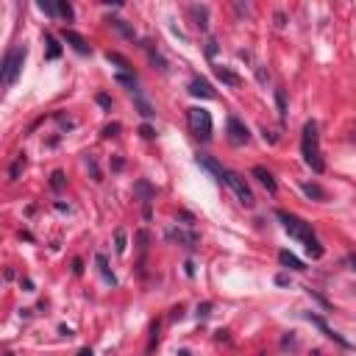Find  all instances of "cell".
<instances>
[{"instance_id": "cell-10", "label": "cell", "mask_w": 356, "mask_h": 356, "mask_svg": "<svg viewBox=\"0 0 356 356\" xmlns=\"http://www.w3.org/2000/svg\"><path fill=\"white\" fill-rule=\"evenodd\" d=\"M253 175L259 178V184H262V187H264L270 195H276V192H278V184H276V178H273V173H270L267 167H262V164H256V167H253Z\"/></svg>"}, {"instance_id": "cell-35", "label": "cell", "mask_w": 356, "mask_h": 356, "mask_svg": "<svg viewBox=\"0 0 356 356\" xmlns=\"http://www.w3.org/2000/svg\"><path fill=\"white\" fill-rule=\"evenodd\" d=\"M136 240H139V248L145 251V248H147V231H139V234H136Z\"/></svg>"}, {"instance_id": "cell-24", "label": "cell", "mask_w": 356, "mask_h": 356, "mask_svg": "<svg viewBox=\"0 0 356 356\" xmlns=\"http://www.w3.org/2000/svg\"><path fill=\"white\" fill-rule=\"evenodd\" d=\"M276 109H278V117L287 120V95H284V89H276Z\"/></svg>"}, {"instance_id": "cell-12", "label": "cell", "mask_w": 356, "mask_h": 356, "mask_svg": "<svg viewBox=\"0 0 356 356\" xmlns=\"http://www.w3.org/2000/svg\"><path fill=\"white\" fill-rule=\"evenodd\" d=\"M215 75L223 81L225 86H231V89H236V86L242 84V78L234 73V70H228V67H215Z\"/></svg>"}, {"instance_id": "cell-13", "label": "cell", "mask_w": 356, "mask_h": 356, "mask_svg": "<svg viewBox=\"0 0 356 356\" xmlns=\"http://www.w3.org/2000/svg\"><path fill=\"white\" fill-rule=\"evenodd\" d=\"M278 262H281L284 267H289V270H306V264L301 262L298 256H295V253H289V251H278Z\"/></svg>"}, {"instance_id": "cell-25", "label": "cell", "mask_w": 356, "mask_h": 356, "mask_svg": "<svg viewBox=\"0 0 356 356\" xmlns=\"http://www.w3.org/2000/svg\"><path fill=\"white\" fill-rule=\"evenodd\" d=\"M147 53H151V62L156 64V67L162 70V73H167L170 67H167V62H164V58H162V53H159V50H153V47H147Z\"/></svg>"}, {"instance_id": "cell-45", "label": "cell", "mask_w": 356, "mask_h": 356, "mask_svg": "<svg viewBox=\"0 0 356 356\" xmlns=\"http://www.w3.org/2000/svg\"><path fill=\"white\" fill-rule=\"evenodd\" d=\"M178 356H189V351H181V353H178Z\"/></svg>"}, {"instance_id": "cell-21", "label": "cell", "mask_w": 356, "mask_h": 356, "mask_svg": "<svg viewBox=\"0 0 356 356\" xmlns=\"http://www.w3.org/2000/svg\"><path fill=\"white\" fill-rule=\"evenodd\" d=\"M189 11H192V17L198 20L195 25H198L200 31H206V20H209V9H206V6H192Z\"/></svg>"}, {"instance_id": "cell-16", "label": "cell", "mask_w": 356, "mask_h": 356, "mask_svg": "<svg viewBox=\"0 0 356 356\" xmlns=\"http://www.w3.org/2000/svg\"><path fill=\"white\" fill-rule=\"evenodd\" d=\"M301 189H304V195L312 198V200H329V192H325L320 184H301Z\"/></svg>"}, {"instance_id": "cell-9", "label": "cell", "mask_w": 356, "mask_h": 356, "mask_svg": "<svg viewBox=\"0 0 356 356\" xmlns=\"http://www.w3.org/2000/svg\"><path fill=\"white\" fill-rule=\"evenodd\" d=\"M62 39H64V42H67L70 47H73L75 53H81V56H86V53H92V47L86 45V39L81 37L78 31H70V28H64V31H62Z\"/></svg>"}, {"instance_id": "cell-39", "label": "cell", "mask_w": 356, "mask_h": 356, "mask_svg": "<svg viewBox=\"0 0 356 356\" xmlns=\"http://www.w3.org/2000/svg\"><path fill=\"white\" fill-rule=\"evenodd\" d=\"M256 75H259V81H262V84H267V73L262 67H256Z\"/></svg>"}, {"instance_id": "cell-17", "label": "cell", "mask_w": 356, "mask_h": 356, "mask_svg": "<svg viewBox=\"0 0 356 356\" xmlns=\"http://www.w3.org/2000/svg\"><path fill=\"white\" fill-rule=\"evenodd\" d=\"M95 264H98V270H100V276L106 278L109 284H117V278H114V273H111V267H109V259L103 256V253H98L95 256Z\"/></svg>"}, {"instance_id": "cell-4", "label": "cell", "mask_w": 356, "mask_h": 356, "mask_svg": "<svg viewBox=\"0 0 356 356\" xmlns=\"http://www.w3.org/2000/svg\"><path fill=\"white\" fill-rule=\"evenodd\" d=\"M187 120H189V128H192V134L198 136V139H203V142H209L212 139V114L206 109H187Z\"/></svg>"}, {"instance_id": "cell-43", "label": "cell", "mask_w": 356, "mask_h": 356, "mask_svg": "<svg viewBox=\"0 0 356 356\" xmlns=\"http://www.w3.org/2000/svg\"><path fill=\"white\" fill-rule=\"evenodd\" d=\"M78 356H95V353H92V348H81Z\"/></svg>"}, {"instance_id": "cell-1", "label": "cell", "mask_w": 356, "mask_h": 356, "mask_svg": "<svg viewBox=\"0 0 356 356\" xmlns=\"http://www.w3.org/2000/svg\"><path fill=\"white\" fill-rule=\"evenodd\" d=\"M276 217L281 220L284 231H287L289 236H295L298 242H304V245H306V253H309L312 259H320V256H323V245H320L317 236L312 234V228H309V223H306V220H301L298 215H292V212H284V209H278Z\"/></svg>"}, {"instance_id": "cell-20", "label": "cell", "mask_w": 356, "mask_h": 356, "mask_svg": "<svg viewBox=\"0 0 356 356\" xmlns=\"http://www.w3.org/2000/svg\"><path fill=\"white\" fill-rule=\"evenodd\" d=\"M117 84H120V86H126L128 89V92H136V89H139V84H136V75H131V73H117Z\"/></svg>"}, {"instance_id": "cell-6", "label": "cell", "mask_w": 356, "mask_h": 356, "mask_svg": "<svg viewBox=\"0 0 356 356\" xmlns=\"http://www.w3.org/2000/svg\"><path fill=\"white\" fill-rule=\"evenodd\" d=\"M225 131H228V142H231V145H245V142L251 139V131H248V126L240 120V117H228Z\"/></svg>"}, {"instance_id": "cell-3", "label": "cell", "mask_w": 356, "mask_h": 356, "mask_svg": "<svg viewBox=\"0 0 356 356\" xmlns=\"http://www.w3.org/2000/svg\"><path fill=\"white\" fill-rule=\"evenodd\" d=\"M25 56H28L25 45H17V47H11V50H6L3 67H0V81H3V86L17 84V78H20V73H22V64H25Z\"/></svg>"}, {"instance_id": "cell-11", "label": "cell", "mask_w": 356, "mask_h": 356, "mask_svg": "<svg viewBox=\"0 0 356 356\" xmlns=\"http://www.w3.org/2000/svg\"><path fill=\"white\" fill-rule=\"evenodd\" d=\"M189 92H192L195 98H206V100H209V98H215V95H217L206 78H195L192 84H189Z\"/></svg>"}, {"instance_id": "cell-41", "label": "cell", "mask_w": 356, "mask_h": 356, "mask_svg": "<svg viewBox=\"0 0 356 356\" xmlns=\"http://www.w3.org/2000/svg\"><path fill=\"white\" fill-rule=\"evenodd\" d=\"M184 267H187V276H195V264H192V262H187Z\"/></svg>"}, {"instance_id": "cell-34", "label": "cell", "mask_w": 356, "mask_h": 356, "mask_svg": "<svg viewBox=\"0 0 356 356\" xmlns=\"http://www.w3.org/2000/svg\"><path fill=\"white\" fill-rule=\"evenodd\" d=\"M39 9H42L45 14H50V17L56 14V6H53V3H45V0H42V3H39Z\"/></svg>"}, {"instance_id": "cell-30", "label": "cell", "mask_w": 356, "mask_h": 356, "mask_svg": "<svg viewBox=\"0 0 356 356\" xmlns=\"http://www.w3.org/2000/svg\"><path fill=\"white\" fill-rule=\"evenodd\" d=\"M206 56L209 58L217 56V39H209V42H206Z\"/></svg>"}, {"instance_id": "cell-22", "label": "cell", "mask_w": 356, "mask_h": 356, "mask_svg": "<svg viewBox=\"0 0 356 356\" xmlns=\"http://www.w3.org/2000/svg\"><path fill=\"white\" fill-rule=\"evenodd\" d=\"M22 170H25V153H22V156H17L14 164L9 167V181H17V178L22 175Z\"/></svg>"}, {"instance_id": "cell-32", "label": "cell", "mask_w": 356, "mask_h": 356, "mask_svg": "<svg viewBox=\"0 0 356 356\" xmlns=\"http://www.w3.org/2000/svg\"><path fill=\"white\" fill-rule=\"evenodd\" d=\"M117 131H120V123H111L103 128V136H117Z\"/></svg>"}, {"instance_id": "cell-5", "label": "cell", "mask_w": 356, "mask_h": 356, "mask_svg": "<svg viewBox=\"0 0 356 356\" xmlns=\"http://www.w3.org/2000/svg\"><path fill=\"white\" fill-rule=\"evenodd\" d=\"M223 184H228V187L234 189L236 200H240L242 206H248V209H251V206L256 203V198H253L251 187L245 184V178H242L240 173H234V170H228V167H225V173H223Z\"/></svg>"}, {"instance_id": "cell-18", "label": "cell", "mask_w": 356, "mask_h": 356, "mask_svg": "<svg viewBox=\"0 0 356 356\" xmlns=\"http://www.w3.org/2000/svg\"><path fill=\"white\" fill-rule=\"evenodd\" d=\"M136 195H139L142 206H145V203H151V200L156 198V189H153L147 181H136Z\"/></svg>"}, {"instance_id": "cell-7", "label": "cell", "mask_w": 356, "mask_h": 356, "mask_svg": "<svg viewBox=\"0 0 356 356\" xmlns=\"http://www.w3.org/2000/svg\"><path fill=\"white\" fill-rule=\"evenodd\" d=\"M167 240H173V242H178V245L189 248V251H195V248L200 245V236L195 234V231H184V228H170L167 231Z\"/></svg>"}, {"instance_id": "cell-33", "label": "cell", "mask_w": 356, "mask_h": 356, "mask_svg": "<svg viewBox=\"0 0 356 356\" xmlns=\"http://www.w3.org/2000/svg\"><path fill=\"white\" fill-rule=\"evenodd\" d=\"M98 103L103 106V109H111V98H109V95H103V92L98 95Z\"/></svg>"}, {"instance_id": "cell-44", "label": "cell", "mask_w": 356, "mask_h": 356, "mask_svg": "<svg viewBox=\"0 0 356 356\" xmlns=\"http://www.w3.org/2000/svg\"><path fill=\"white\" fill-rule=\"evenodd\" d=\"M351 264H353V267H356V253H353V256H351Z\"/></svg>"}, {"instance_id": "cell-31", "label": "cell", "mask_w": 356, "mask_h": 356, "mask_svg": "<svg viewBox=\"0 0 356 356\" xmlns=\"http://www.w3.org/2000/svg\"><path fill=\"white\" fill-rule=\"evenodd\" d=\"M139 134L145 136V139H153V136H156V131H153V126H147V123H145V126H139Z\"/></svg>"}, {"instance_id": "cell-36", "label": "cell", "mask_w": 356, "mask_h": 356, "mask_svg": "<svg viewBox=\"0 0 356 356\" xmlns=\"http://www.w3.org/2000/svg\"><path fill=\"white\" fill-rule=\"evenodd\" d=\"M123 167H126V162H123L120 156H117V159H111V170H117V173H120Z\"/></svg>"}, {"instance_id": "cell-37", "label": "cell", "mask_w": 356, "mask_h": 356, "mask_svg": "<svg viewBox=\"0 0 356 356\" xmlns=\"http://www.w3.org/2000/svg\"><path fill=\"white\" fill-rule=\"evenodd\" d=\"M73 273H75V276L84 273V262H81V259H75V262H73Z\"/></svg>"}, {"instance_id": "cell-42", "label": "cell", "mask_w": 356, "mask_h": 356, "mask_svg": "<svg viewBox=\"0 0 356 356\" xmlns=\"http://www.w3.org/2000/svg\"><path fill=\"white\" fill-rule=\"evenodd\" d=\"M209 309H212V304H203V306H200L198 312H200V314H203V317H206V314H209Z\"/></svg>"}, {"instance_id": "cell-38", "label": "cell", "mask_w": 356, "mask_h": 356, "mask_svg": "<svg viewBox=\"0 0 356 356\" xmlns=\"http://www.w3.org/2000/svg\"><path fill=\"white\" fill-rule=\"evenodd\" d=\"M276 25H278V28H284V25H287V17H284L281 11H278V14H276Z\"/></svg>"}, {"instance_id": "cell-26", "label": "cell", "mask_w": 356, "mask_h": 356, "mask_svg": "<svg viewBox=\"0 0 356 356\" xmlns=\"http://www.w3.org/2000/svg\"><path fill=\"white\" fill-rule=\"evenodd\" d=\"M114 242H117V253H126V248H128V240H126V231H123V228H117L114 231Z\"/></svg>"}, {"instance_id": "cell-29", "label": "cell", "mask_w": 356, "mask_h": 356, "mask_svg": "<svg viewBox=\"0 0 356 356\" xmlns=\"http://www.w3.org/2000/svg\"><path fill=\"white\" fill-rule=\"evenodd\" d=\"M86 167H89V173H92L95 181H100V167H98V162H95V156H86Z\"/></svg>"}, {"instance_id": "cell-19", "label": "cell", "mask_w": 356, "mask_h": 356, "mask_svg": "<svg viewBox=\"0 0 356 356\" xmlns=\"http://www.w3.org/2000/svg\"><path fill=\"white\" fill-rule=\"evenodd\" d=\"M106 58H109V62L111 64H117V67H120L123 70V73H131V62H128V58L126 56H123V53H114V50H109V53H106Z\"/></svg>"}, {"instance_id": "cell-8", "label": "cell", "mask_w": 356, "mask_h": 356, "mask_svg": "<svg viewBox=\"0 0 356 356\" xmlns=\"http://www.w3.org/2000/svg\"><path fill=\"white\" fill-rule=\"evenodd\" d=\"M306 320H309V323H314V325H317V329H320V331H323V334H325V337H329V340H334V342H337V345H342V348H351V342H348V340H345V337H340V334H337V331H334V329H331V325H329V323H325V320H323V317H317V314H312V312H309V314H306Z\"/></svg>"}, {"instance_id": "cell-15", "label": "cell", "mask_w": 356, "mask_h": 356, "mask_svg": "<svg viewBox=\"0 0 356 356\" xmlns=\"http://www.w3.org/2000/svg\"><path fill=\"white\" fill-rule=\"evenodd\" d=\"M134 106H136V111H139V114L145 117V120H151V117L156 114V111H153V106L147 103L145 98H142V92H139V89H136V92H134Z\"/></svg>"}, {"instance_id": "cell-23", "label": "cell", "mask_w": 356, "mask_h": 356, "mask_svg": "<svg viewBox=\"0 0 356 356\" xmlns=\"http://www.w3.org/2000/svg\"><path fill=\"white\" fill-rule=\"evenodd\" d=\"M45 45H47V58H58V56H62V45L53 39V34H45Z\"/></svg>"}, {"instance_id": "cell-28", "label": "cell", "mask_w": 356, "mask_h": 356, "mask_svg": "<svg viewBox=\"0 0 356 356\" xmlns=\"http://www.w3.org/2000/svg\"><path fill=\"white\" fill-rule=\"evenodd\" d=\"M50 187L56 189V192H62V189H64V173H62V170H56V173L50 175Z\"/></svg>"}, {"instance_id": "cell-14", "label": "cell", "mask_w": 356, "mask_h": 356, "mask_svg": "<svg viewBox=\"0 0 356 356\" xmlns=\"http://www.w3.org/2000/svg\"><path fill=\"white\" fill-rule=\"evenodd\" d=\"M109 25L114 28V31H120L126 39H131V42H136V31H134L131 25H128L126 20H120V17H111V20H109Z\"/></svg>"}, {"instance_id": "cell-2", "label": "cell", "mask_w": 356, "mask_h": 356, "mask_svg": "<svg viewBox=\"0 0 356 356\" xmlns=\"http://www.w3.org/2000/svg\"><path fill=\"white\" fill-rule=\"evenodd\" d=\"M301 153H304V162L309 164L317 175L325 170L323 153H320V134H317V123H314V120H309L304 126V136H301Z\"/></svg>"}, {"instance_id": "cell-40", "label": "cell", "mask_w": 356, "mask_h": 356, "mask_svg": "<svg viewBox=\"0 0 356 356\" xmlns=\"http://www.w3.org/2000/svg\"><path fill=\"white\" fill-rule=\"evenodd\" d=\"M20 284H22V287H25V289H28V292H31V289H34V281H31V278H22V281H20Z\"/></svg>"}, {"instance_id": "cell-27", "label": "cell", "mask_w": 356, "mask_h": 356, "mask_svg": "<svg viewBox=\"0 0 356 356\" xmlns=\"http://www.w3.org/2000/svg\"><path fill=\"white\" fill-rule=\"evenodd\" d=\"M56 14H62L64 20H73L75 11H73V6H70V3H64V0H62V3H56Z\"/></svg>"}]
</instances>
